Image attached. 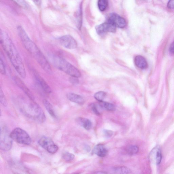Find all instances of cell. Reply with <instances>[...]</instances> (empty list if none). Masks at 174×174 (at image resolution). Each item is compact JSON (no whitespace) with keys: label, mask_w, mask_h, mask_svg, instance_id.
I'll return each mask as SVG.
<instances>
[{"label":"cell","mask_w":174,"mask_h":174,"mask_svg":"<svg viewBox=\"0 0 174 174\" xmlns=\"http://www.w3.org/2000/svg\"><path fill=\"white\" fill-rule=\"evenodd\" d=\"M138 148L136 146H130L126 149V151L129 155H133L136 154L138 151Z\"/></svg>","instance_id":"obj_23"},{"label":"cell","mask_w":174,"mask_h":174,"mask_svg":"<svg viewBox=\"0 0 174 174\" xmlns=\"http://www.w3.org/2000/svg\"><path fill=\"white\" fill-rule=\"evenodd\" d=\"M62 157L63 159L66 161H70L73 160L74 157V156L72 153L69 152H65L63 153Z\"/></svg>","instance_id":"obj_25"},{"label":"cell","mask_w":174,"mask_h":174,"mask_svg":"<svg viewBox=\"0 0 174 174\" xmlns=\"http://www.w3.org/2000/svg\"></svg>","instance_id":"obj_37"},{"label":"cell","mask_w":174,"mask_h":174,"mask_svg":"<svg viewBox=\"0 0 174 174\" xmlns=\"http://www.w3.org/2000/svg\"><path fill=\"white\" fill-rule=\"evenodd\" d=\"M78 27L80 29L81 28L82 24V6H80V10L79 13V14L78 15Z\"/></svg>","instance_id":"obj_27"},{"label":"cell","mask_w":174,"mask_h":174,"mask_svg":"<svg viewBox=\"0 0 174 174\" xmlns=\"http://www.w3.org/2000/svg\"><path fill=\"white\" fill-rule=\"evenodd\" d=\"M66 96L69 100L79 105H82L84 103V99L79 95L69 93L67 94Z\"/></svg>","instance_id":"obj_16"},{"label":"cell","mask_w":174,"mask_h":174,"mask_svg":"<svg viewBox=\"0 0 174 174\" xmlns=\"http://www.w3.org/2000/svg\"><path fill=\"white\" fill-rule=\"evenodd\" d=\"M0 71H1V73L2 74L5 75L6 74V71L5 65L1 57V60H0Z\"/></svg>","instance_id":"obj_26"},{"label":"cell","mask_w":174,"mask_h":174,"mask_svg":"<svg viewBox=\"0 0 174 174\" xmlns=\"http://www.w3.org/2000/svg\"><path fill=\"white\" fill-rule=\"evenodd\" d=\"M38 143L41 147L51 154L56 153L59 149L58 146L55 144L51 138L48 137H42L39 140Z\"/></svg>","instance_id":"obj_7"},{"label":"cell","mask_w":174,"mask_h":174,"mask_svg":"<svg viewBox=\"0 0 174 174\" xmlns=\"http://www.w3.org/2000/svg\"><path fill=\"white\" fill-rule=\"evenodd\" d=\"M103 133L105 136L107 137H111L113 135V132L112 130H104Z\"/></svg>","instance_id":"obj_29"},{"label":"cell","mask_w":174,"mask_h":174,"mask_svg":"<svg viewBox=\"0 0 174 174\" xmlns=\"http://www.w3.org/2000/svg\"><path fill=\"white\" fill-rule=\"evenodd\" d=\"M16 3H17L18 5L21 6L22 7L25 8H28V4L25 1H14Z\"/></svg>","instance_id":"obj_28"},{"label":"cell","mask_w":174,"mask_h":174,"mask_svg":"<svg viewBox=\"0 0 174 174\" xmlns=\"http://www.w3.org/2000/svg\"><path fill=\"white\" fill-rule=\"evenodd\" d=\"M16 84L18 85L23 91L24 92L29 98L32 100L34 101V96L30 90L27 88L24 83L18 77H15L13 79Z\"/></svg>","instance_id":"obj_12"},{"label":"cell","mask_w":174,"mask_h":174,"mask_svg":"<svg viewBox=\"0 0 174 174\" xmlns=\"http://www.w3.org/2000/svg\"><path fill=\"white\" fill-rule=\"evenodd\" d=\"M167 6L168 8L169 9H174V0L173 1H169L167 3Z\"/></svg>","instance_id":"obj_32"},{"label":"cell","mask_w":174,"mask_h":174,"mask_svg":"<svg viewBox=\"0 0 174 174\" xmlns=\"http://www.w3.org/2000/svg\"><path fill=\"white\" fill-rule=\"evenodd\" d=\"M108 1L107 0H100L98 2L99 9L101 11H105L108 6Z\"/></svg>","instance_id":"obj_21"},{"label":"cell","mask_w":174,"mask_h":174,"mask_svg":"<svg viewBox=\"0 0 174 174\" xmlns=\"http://www.w3.org/2000/svg\"><path fill=\"white\" fill-rule=\"evenodd\" d=\"M134 63L138 68L144 69L148 68V63L146 59L143 56L138 55L134 59Z\"/></svg>","instance_id":"obj_15"},{"label":"cell","mask_w":174,"mask_h":174,"mask_svg":"<svg viewBox=\"0 0 174 174\" xmlns=\"http://www.w3.org/2000/svg\"><path fill=\"white\" fill-rule=\"evenodd\" d=\"M33 76L35 80L45 93L50 94L52 90L49 86L44 79L35 70L33 71Z\"/></svg>","instance_id":"obj_11"},{"label":"cell","mask_w":174,"mask_h":174,"mask_svg":"<svg viewBox=\"0 0 174 174\" xmlns=\"http://www.w3.org/2000/svg\"><path fill=\"white\" fill-rule=\"evenodd\" d=\"M99 105L102 108L108 111H113L115 110V106L113 104L108 102L103 101L99 102Z\"/></svg>","instance_id":"obj_20"},{"label":"cell","mask_w":174,"mask_h":174,"mask_svg":"<svg viewBox=\"0 0 174 174\" xmlns=\"http://www.w3.org/2000/svg\"><path fill=\"white\" fill-rule=\"evenodd\" d=\"M85 149L87 151L89 152L90 151V148L89 147V146H86L85 147Z\"/></svg>","instance_id":"obj_36"},{"label":"cell","mask_w":174,"mask_h":174,"mask_svg":"<svg viewBox=\"0 0 174 174\" xmlns=\"http://www.w3.org/2000/svg\"><path fill=\"white\" fill-rule=\"evenodd\" d=\"M17 30L19 36L25 49L32 55L44 70L47 73L51 74L52 70L49 62L36 45L31 40L24 29L21 26H18Z\"/></svg>","instance_id":"obj_2"},{"label":"cell","mask_w":174,"mask_h":174,"mask_svg":"<svg viewBox=\"0 0 174 174\" xmlns=\"http://www.w3.org/2000/svg\"><path fill=\"white\" fill-rule=\"evenodd\" d=\"M0 42L16 70L22 78H25V69L18 51L8 35L1 30L0 31Z\"/></svg>","instance_id":"obj_1"},{"label":"cell","mask_w":174,"mask_h":174,"mask_svg":"<svg viewBox=\"0 0 174 174\" xmlns=\"http://www.w3.org/2000/svg\"><path fill=\"white\" fill-rule=\"evenodd\" d=\"M50 58L53 65L59 70L72 77L78 78L81 76L79 70L65 59L56 55H51Z\"/></svg>","instance_id":"obj_3"},{"label":"cell","mask_w":174,"mask_h":174,"mask_svg":"<svg viewBox=\"0 0 174 174\" xmlns=\"http://www.w3.org/2000/svg\"><path fill=\"white\" fill-rule=\"evenodd\" d=\"M90 108H91L92 111L96 115H100V113L98 111V110H97V107L94 104H92L90 105Z\"/></svg>","instance_id":"obj_30"},{"label":"cell","mask_w":174,"mask_h":174,"mask_svg":"<svg viewBox=\"0 0 174 174\" xmlns=\"http://www.w3.org/2000/svg\"><path fill=\"white\" fill-rule=\"evenodd\" d=\"M94 174H109L107 172L104 171H97L95 172Z\"/></svg>","instance_id":"obj_34"},{"label":"cell","mask_w":174,"mask_h":174,"mask_svg":"<svg viewBox=\"0 0 174 174\" xmlns=\"http://www.w3.org/2000/svg\"><path fill=\"white\" fill-rule=\"evenodd\" d=\"M35 4L37 6H40L41 4V1H34Z\"/></svg>","instance_id":"obj_35"},{"label":"cell","mask_w":174,"mask_h":174,"mask_svg":"<svg viewBox=\"0 0 174 174\" xmlns=\"http://www.w3.org/2000/svg\"><path fill=\"white\" fill-rule=\"evenodd\" d=\"M106 96V93L103 91L98 92L95 94L94 98L99 102L103 101Z\"/></svg>","instance_id":"obj_22"},{"label":"cell","mask_w":174,"mask_h":174,"mask_svg":"<svg viewBox=\"0 0 174 174\" xmlns=\"http://www.w3.org/2000/svg\"><path fill=\"white\" fill-rule=\"evenodd\" d=\"M22 110L26 116L40 123L46 120V117L43 110L36 103L32 100L23 106Z\"/></svg>","instance_id":"obj_4"},{"label":"cell","mask_w":174,"mask_h":174,"mask_svg":"<svg viewBox=\"0 0 174 174\" xmlns=\"http://www.w3.org/2000/svg\"><path fill=\"white\" fill-rule=\"evenodd\" d=\"M131 172L130 169L125 166H120L113 169V174H128Z\"/></svg>","instance_id":"obj_19"},{"label":"cell","mask_w":174,"mask_h":174,"mask_svg":"<svg viewBox=\"0 0 174 174\" xmlns=\"http://www.w3.org/2000/svg\"><path fill=\"white\" fill-rule=\"evenodd\" d=\"M10 136L13 140L19 144L29 145L31 143V139L28 133L20 128L14 129L10 133Z\"/></svg>","instance_id":"obj_5"},{"label":"cell","mask_w":174,"mask_h":174,"mask_svg":"<svg viewBox=\"0 0 174 174\" xmlns=\"http://www.w3.org/2000/svg\"><path fill=\"white\" fill-rule=\"evenodd\" d=\"M69 81L72 84H77L79 82L78 78L76 77H71Z\"/></svg>","instance_id":"obj_31"},{"label":"cell","mask_w":174,"mask_h":174,"mask_svg":"<svg viewBox=\"0 0 174 174\" xmlns=\"http://www.w3.org/2000/svg\"><path fill=\"white\" fill-rule=\"evenodd\" d=\"M61 45L65 48L73 49H76L77 43L76 40L70 35H65L59 38Z\"/></svg>","instance_id":"obj_8"},{"label":"cell","mask_w":174,"mask_h":174,"mask_svg":"<svg viewBox=\"0 0 174 174\" xmlns=\"http://www.w3.org/2000/svg\"><path fill=\"white\" fill-rule=\"evenodd\" d=\"M43 104L47 112H48L50 116L54 118H56L57 117L54 112L53 107L50 103V102L46 100H44L43 101Z\"/></svg>","instance_id":"obj_18"},{"label":"cell","mask_w":174,"mask_h":174,"mask_svg":"<svg viewBox=\"0 0 174 174\" xmlns=\"http://www.w3.org/2000/svg\"><path fill=\"white\" fill-rule=\"evenodd\" d=\"M108 21L112 23L116 27L120 28H124L126 25L125 19L115 13H111L110 15Z\"/></svg>","instance_id":"obj_10"},{"label":"cell","mask_w":174,"mask_h":174,"mask_svg":"<svg viewBox=\"0 0 174 174\" xmlns=\"http://www.w3.org/2000/svg\"><path fill=\"white\" fill-rule=\"evenodd\" d=\"M77 122L79 124L82 126L86 130H89L92 128V122L88 119L78 118L77 119Z\"/></svg>","instance_id":"obj_17"},{"label":"cell","mask_w":174,"mask_h":174,"mask_svg":"<svg viewBox=\"0 0 174 174\" xmlns=\"http://www.w3.org/2000/svg\"><path fill=\"white\" fill-rule=\"evenodd\" d=\"M96 29L97 33L101 35L107 32L115 33L116 27L112 23L108 21L97 26Z\"/></svg>","instance_id":"obj_9"},{"label":"cell","mask_w":174,"mask_h":174,"mask_svg":"<svg viewBox=\"0 0 174 174\" xmlns=\"http://www.w3.org/2000/svg\"><path fill=\"white\" fill-rule=\"evenodd\" d=\"M8 130L5 127H1L0 147L3 151L10 150L12 146L13 139L10 136Z\"/></svg>","instance_id":"obj_6"},{"label":"cell","mask_w":174,"mask_h":174,"mask_svg":"<svg viewBox=\"0 0 174 174\" xmlns=\"http://www.w3.org/2000/svg\"><path fill=\"white\" fill-rule=\"evenodd\" d=\"M0 101H1V104L4 106H7L8 105L7 101L1 88L0 89Z\"/></svg>","instance_id":"obj_24"},{"label":"cell","mask_w":174,"mask_h":174,"mask_svg":"<svg viewBox=\"0 0 174 174\" xmlns=\"http://www.w3.org/2000/svg\"><path fill=\"white\" fill-rule=\"evenodd\" d=\"M93 152L99 156L104 157L107 155L108 151L104 145L98 144L94 147Z\"/></svg>","instance_id":"obj_14"},{"label":"cell","mask_w":174,"mask_h":174,"mask_svg":"<svg viewBox=\"0 0 174 174\" xmlns=\"http://www.w3.org/2000/svg\"><path fill=\"white\" fill-rule=\"evenodd\" d=\"M150 159L151 161L155 162L157 164H159L161 161L162 155L160 149L156 147L153 149L150 154Z\"/></svg>","instance_id":"obj_13"},{"label":"cell","mask_w":174,"mask_h":174,"mask_svg":"<svg viewBox=\"0 0 174 174\" xmlns=\"http://www.w3.org/2000/svg\"><path fill=\"white\" fill-rule=\"evenodd\" d=\"M170 52L171 54H174V41L170 46L169 49Z\"/></svg>","instance_id":"obj_33"}]
</instances>
